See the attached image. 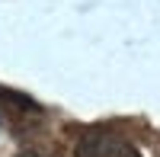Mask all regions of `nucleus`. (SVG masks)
<instances>
[{"label":"nucleus","mask_w":160,"mask_h":157,"mask_svg":"<svg viewBox=\"0 0 160 157\" xmlns=\"http://www.w3.org/2000/svg\"><path fill=\"white\" fill-rule=\"evenodd\" d=\"M74 157H141V151L131 144L128 138L96 128V132H87L77 141Z\"/></svg>","instance_id":"f257e3e1"},{"label":"nucleus","mask_w":160,"mask_h":157,"mask_svg":"<svg viewBox=\"0 0 160 157\" xmlns=\"http://www.w3.org/2000/svg\"><path fill=\"white\" fill-rule=\"evenodd\" d=\"M16 157H42V154H35V151H22V154H16Z\"/></svg>","instance_id":"f03ea898"}]
</instances>
